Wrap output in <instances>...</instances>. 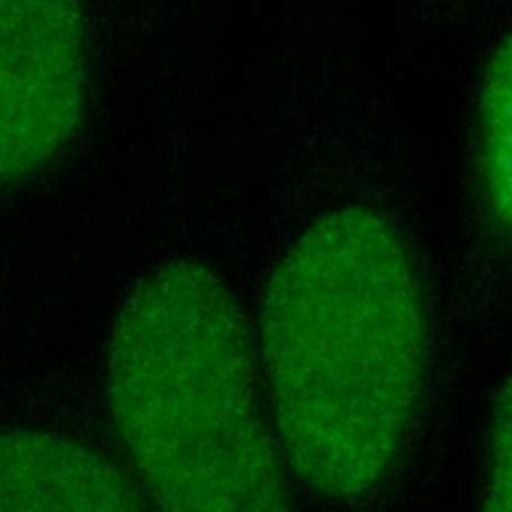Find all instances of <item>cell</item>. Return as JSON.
<instances>
[{
	"label": "cell",
	"instance_id": "obj_1",
	"mask_svg": "<svg viewBox=\"0 0 512 512\" xmlns=\"http://www.w3.org/2000/svg\"><path fill=\"white\" fill-rule=\"evenodd\" d=\"M424 316L394 228L364 208L308 228L274 270L262 348L284 454L334 498L388 472L420 392Z\"/></svg>",
	"mask_w": 512,
	"mask_h": 512
},
{
	"label": "cell",
	"instance_id": "obj_2",
	"mask_svg": "<svg viewBox=\"0 0 512 512\" xmlns=\"http://www.w3.org/2000/svg\"><path fill=\"white\" fill-rule=\"evenodd\" d=\"M252 384L246 328L216 274L172 262L138 282L114 322L106 392L114 426L162 508H286Z\"/></svg>",
	"mask_w": 512,
	"mask_h": 512
},
{
	"label": "cell",
	"instance_id": "obj_3",
	"mask_svg": "<svg viewBox=\"0 0 512 512\" xmlns=\"http://www.w3.org/2000/svg\"><path fill=\"white\" fill-rule=\"evenodd\" d=\"M84 96L78 0H0V184L72 136Z\"/></svg>",
	"mask_w": 512,
	"mask_h": 512
},
{
	"label": "cell",
	"instance_id": "obj_4",
	"mask_svg": "<svg viewBox=\"0 0 512 512\" xmlns=\"http://www.w3.org/2000/svg\"><path fill=\"white\" fill-rule=\"evenodd\" d=\"M126 476L106 458L58 434L0 436V510H138Z\"/></svg>",
	"mask_w": 512,
	"mask_h": 512
},
{
	"label": "cell",
	"instance_id": "obj_5",
	"mask_svg": "<svg viewBox=\"0 0 512 512\" xmlns=\"http://www.w3.org/2000/svg\"><path fill=\"white\" fill-rule=\"evenodd\" d=\"M480 142L490 206L512 226V34L496 48L486 72Z\"/></svg>",
	"mask_w": 512,
	"mask_h": 512
},
{
	"label": "cell",
	"instance_id": "obj_6",
	"mask_svg": "<svg viewBox=\"0 0 512 512\" xmlns=\"http://www.w3.org/2000/svg\"><path fill=\"white\" fill-rule=\"evenodd\" d=\"M488 510H512V378L500 390L490 426V470L484 494Z\"/></svg>",
	"mask_w": 512,
	"mask_h": 512
}]
</instances>
